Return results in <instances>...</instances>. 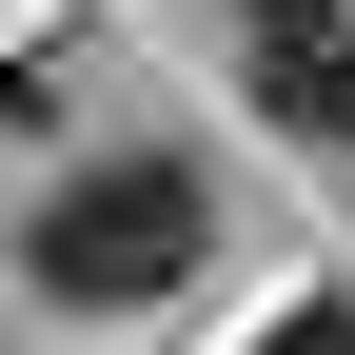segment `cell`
Segmentation results:
<instances>
[{
    "mask_svg": "<svg viewBox=\"0 0 355 355\" xmlns=\"http://www.w3.org/2000/svg\"><path fill=\"white\" fill-rule=\"evenodd\" d=\"M20 257H40V296H79V316H139V296H178L217 257V198H198V158H79Z\"/></svg>",
    "mask_w": 355,
    "mask_h": 355,
    "instance_id": "obj_1",
    "label": "cell"
},
{
    "mask_svg": "<svg viewBox=\"0 0 355 355\" xmlns=\"http://www.w3.org/2000/svg\"><path fill=\"white\" fill-rule=\"evenodd\" d=\"M237 79L296 139H355V0H237Z\"/></svg>",
    "mask_w": 355,
    "mask_h": 355,
    "instance_id": "obj_2",
    "label": "cell"
},
{
    "mask_svg": "<svg viewBox=\"0 0 355 355\" xmlns=\"http://www.w3.org/2000/svg\"><path fill=\"white\" fill-rule=\"evenodd\" d=\"M257 355H355V316H336V296H296V316L257 336Z\"/></svg>",
    "mask_w": 355,
    "mask_h": 355,
    "instance_id": "obj_3",
    "label": "cell"
}]
</instances>
